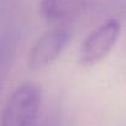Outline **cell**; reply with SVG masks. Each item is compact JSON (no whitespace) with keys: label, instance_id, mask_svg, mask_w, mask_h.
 I'll return each instance as SVG.
<instances>
[{"label":"cell","instance_id":"6da1fadb","mask_svg":"<svg viewBox=\"0 0 126 126\" xmlns=\"http://www.w3.org/2000/svg\"><path fill=\"white\" fill-rule=\"evenodd\" d=\"M41 104V87L33 82L21 83L5 103L0 115V126H33Z\"/></svg>","mask_w":126,"mask_h":126},{"label":"cell","instance_id":"7a4b0ae2","mask_svg":"<svg viewBox=\"0 0 126 126\" xmlns=\"http://www.w3.org/2000/svg\"><path fill=\"white\" fill-rule=\"evenodd\" d=\"M121 31L120 21L110 19L93 30L83 41L79 62L84 67H93L101 62L115 46Z\"/></svg>","mask_w":126,"mask_h":126},{"label":"cell","instance_id":"3957f363","mask_svg":"<svg viewBox=\"0 0 126 126\" xmlns=\"http://www.w3.org/2000/svg\"><path fill=\"white\" fill-rule=\"evenodd\" d=\"M71 41L67 26H54L43 32L31 47L27 56V66L31 71L43 69L61 56Z\"/></svg>","mask_w":126,"mask_h":126},{"label":"cell","instance_id":"277c9868","mask_svg":"<svg viewBox=\"0 0 126 126\" xmlns=\"http://www.w3.org/2000/svg\"><path fill=\"white\" fill-rule=\"evenodd\" d=\"M87 10V0H41L40 11L43 19L57 26H66L78 20Z\"/></svg>","mask_w":126,"mask_h":126},{"label":"cell","instance_id":"5b68a950","mask_svg":"<svg viewBox=\"0 0 126 126\" xmlns=\"http://www.w3.org/2000/svg\"><path fill=\"white\" fill-rule=\"evenodd\" d=\"M10 59H11V53L9 47L4 43H0V89H1V85L8 76Z\"/></svg>","mask_w":126,"mask_h":126}]
</instances>
